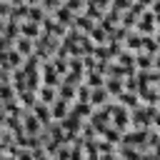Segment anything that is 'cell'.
<instances>
[{"mask_svg":"<svg viewBox=\"0 0 160 160\" xmlns=\"http://www.w3.org/2000/svg\"><path fill=\"white\" fill-rule=\"evenodd\" d=\"M118 100H120L122 108H132V110H135V105H138V95H135V92H122Z\"/></svg>","mask_w":160,"mask_h":160,"instance_id":"1","label":"cell"}]
</instances>
